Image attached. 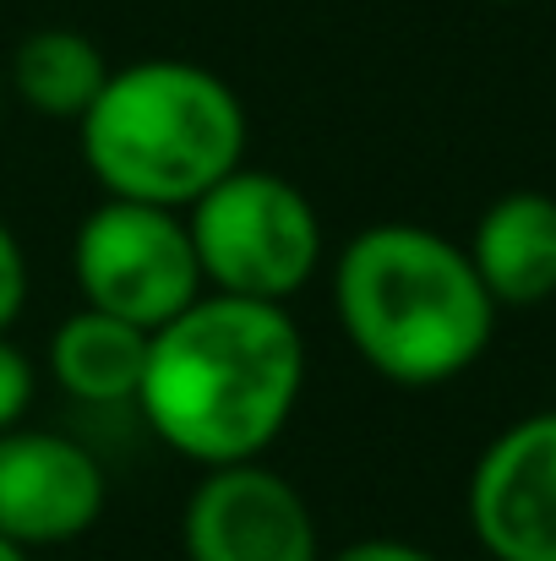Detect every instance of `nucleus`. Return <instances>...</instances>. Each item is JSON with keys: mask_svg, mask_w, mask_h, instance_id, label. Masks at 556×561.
I'll return each instance as SVG.
<instances>
[{"mask_svg": "<svg viewBox=\"0 0 556 561\" xmlns=\"http://www.w3.org/2000/svg\"><path fill=\"white\" fill-rule=\"evenodd\" d=\"M328 561H442V557H431L425 546H409V540L371 535V540H350L344 551H333Z\"/></svg>", "mask_w": 556, "mask_h": 561, "instance_id": "4468645a", "label": "nucleus"}, {"mask_svg": "<svg viewBox=\"0 0 556 561\" xmlns=\"http://www.w3.org/2000/svg\"><path fill=\"white\" fill-rule=\"evenodd\" d=\"M22 306H27V251L0 218V333L22 317Z\"/></svg>", "mask_w": 556, "mask_h": 561, "instance_id": "ddd939ff", "label": "nucleus"}, {"mask_svg": "<svg viewBox=\"0 0 556 561\" xmlns=\"http://www.w3.org/2000/svg\"><path fill=\"white\" fill-rule=\"evenodd\" d=\"M110 77L104 49L77 27H38L11 49V88L33 115L82 121Z\"/></svg>", "mask_w": 556, "mask_h": 561, "instance_id": "9b49d317", "label": "nucleus"}, {"mask_svg": "<svg viewBox=\"0 0 556 561\" xmlns=\"http://www.w3.org/2000/svg\"><path fill=\"white\" fill-rule=\"evenodd\" d=\"M191 251L213 295L290 306L322 267V213L273 170L240 164L185 207Z\"/></svg>", "mask_w": 556, "mask_h": 561, "instance_id": "20e7f679", "label": "nucleus"}, {"mask_svg": "<svg viewBox=\"0 0 556 561\" xmlns=\"http://www.w3.org/2000/svg\"><path fill=\"white\" fill-rule=\"evenodd\" d=\"M82 164L104 196L185 213L207 186L246 164V104L196 60L110 66L99 99L77 121Z\"/></svg>", "mask_w": 556, "mask_h": 561, "instance_id": "7ed1b4c3", "label": "nucleus"}, {"mask_svg": "<svg viewBox=\"0 0 556 561\" xmlns=\"http://www.w3.org/2000/svg\"><path fill=\"white\" fill-rule=\"evenodd\" d=\"M306 392V333L290 306L202 295L148 333L137 414L185 463L224 469L262 458Z\"/></svg>", "mask_w": 556, "mask_h": 561, "instance_id": "f257e3e1", "label": "nucleus"}, {"mask_svg": "<svg viewBox=\"0 0 556 561\" xmlns=\"http://www.w3.org/2000/svg\"><path fill=\"white\" fill-rule=\"evenodd\" d=\"M143 366H148V333L82 306L71 311L55 333H49V376L66 398L88 403V409H121L137 403L143 387Z\"/></svg>", "mask_w": 556, "mask_h": 561, "instance_id": "9d476101", "label": "nucleus"}, {"mask_svg": "<svg viewBox=\"0 0 556 561\" xmlns=\"http://www.w3.org/2000/svg\"><path fill=\"white\" fill-rule=\"evenodd\" d=\"M469 262L497 311H530L556 295V196L502 191L469 234Z\"/></svg>", "mask_w": 556, "mask_h": 561, "instance_id": "1a4fd4ad", "label": "nucleus"}, {"mask_svg": "<svg viewBox=\"0 0 556 561\" xmlns=\"http://www.w3.org/2000/svg\"><path fill=\"white\" fill-rule=\"evenodd\" d=\"M71 273H77L82 306H99L143 333L164 328L191 300L207 295L185 213L126 202V196H104L77 224Z\"/></svg>", "mask_w": 556, "mask_h": 561, "instance_id": "39448f33", "label": "nucleus"}, {"mask_svg": "<svg viewBox=\"0 0 556 561\" xmlns=\"http://www.w3.org/2000/svg\"><path fill=\"white\" fill-rule=\"evenodd\" d=\"M110 502L104 463L66 431L11 425L0 431V540L49 551L82 540Z\"/></svg>", "mask_w": 556, "mask_h": 561, "instance_id": "0eeeda50", "label": "nucleus"}, {"mask_svg": "<svg viewBox=\"0 0 556 561\" xmlns=\"http://www.w3.org/2000/svg\"><path fill=\"white\" fill-rule=\"evenodd\" d=\"M333 317L350 350L393 387H442L464 376L497 333L464 245L425 224H371L333 262Z\"/></svg>", "mask_w": 556, "mask_h": 561, "instance_id": "f03ea898", "label": "nucleus"}, {"mask_svg": "<svg viewBox=\"0 0 556 561\" xmlns=\"http://www.w3.org/2000/svg\"><path fill=\"white\" fill-rule=\"evenodd\" d=\"M469 529L491 561H556V409L513 420L475 458Z\"/></svg>", "mask_w": 556, "mask_h": 561, "instance_id": "6e6552de", "label": "nucleus"}, {"mask_svg": "<svg viewBox=\"0 0 556 561\" xmlns=\"http://www.w3.org/2000/svg\"><path fill=\"white\" fill-rule=\"evenodd\" d=\"M181 546L185 561H322V529L300 485L251 458L191 485Z\"/></svg>", "mask_w": 556, "mask_h": 561, "instance_id": "423d86ee", "label": "nucleus"}, {"mask_svg": "<svg viewBox=\"0 0 556 561\" xmlns=\"http://www.w3.org/2000/svg\"><path fill=\"white\" fill-rule=\"evenodd\" d=\"M33 392H38V376H33V360L0 333V431L22 425L27 409H33Z\"/></svg>", "mask_w": 556, "mask_h": 561, "instance_id": "f8f14e48", "label": "nucleus"}, {"mask_svg": "<svg viewBox=\"0 0 556 561\" xmlns=\"http://www.w3.org/2000/svg\"><path fill=\"white\" fill-rule=\"evenodd\" d=\"M0 561H33V551H22V546H11V540H0Z\"/></svg>", "mask_w": 556, "mask_h": 561, "instance_id": "2eb2a0df", "label": "nucleus"}]
</instances>
